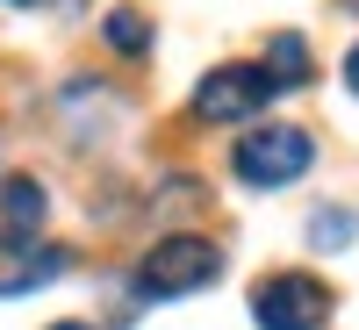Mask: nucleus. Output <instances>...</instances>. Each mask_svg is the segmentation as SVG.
Wrapping results in <instances>:
<instances>
[{"mask_svg":"<svg viewBox=\"0 0 359 330\" xmlns=\"http://www.w3.org/2000/svg\"><path fill=\"white\" fill-rule=\"evenodd\" d=\"M223 273V245H208V237H165V245L144 252L137 266V294L144 302H172V294H194Z\"/></svg>","mask_w":359,"mask_h":330,"instance_id":"1","label":"nucleus"},{"mask_svg":"<svg viewBox=\"0 0 359 330\" xmlns=\"http://www.w3.org/2000/svg\"><path fill=\"white\" fill-rule=\"evenodd\" d=\"M309 158H316L309 130H294V123H266V130H245V137H237L230 172L245 179V187H287V179L309 172Z\"/></svg>","mask_w":359,"mask_h":330,"instance_id":"2","label":"nucleus"},{"mask_svg":"<svg viewBox=\"0 0 359 330\" xmlns=\"http://www.w3.org/2000/svg\"><path fill=\"white\" fill-rule=\"evenodd\" d=\"M252 323L259 330H323L331 323V287L316 273H266L252 287Z\"/></svg>","mask_w":359,"mask_h":330,"instance_id":"3","label":"nucleus"},{"mask_svg":"<svg viewBox=\"0 0 359 330\" xmlns=\"http://www.w3.org/2000/svg\"><path fill=\"white\" fill-rule=\"evenodd\" d=\"M266 94H273V79H266L259 65H216L194 86V115L201 123H252V115L266 108Z\"/></svg>","mask_w":359,"mask_h":330,"instance_id":"4","label":"nucleus"},{"mask_svg":"<svg viewBox=\"0 0 359 330\" xmlns=\"http://www.w3.org/2000/svg\"><path fill=\"white\" fill-rule=\"evenodd\" d=\"M65 273V252L36 245V230H8L0 223V294H29V287H50Z\"/></svg>","mask_w":359,"mask_h":330,"instance_id":"5","label":"nucleus"},{"mask_svg":"<svg viewBox=\"0 0 359 330\" xmlns=\"http://www.w3.org/2000/svg\"><path fill=\"white\" fill-rule=\"evenodd\" d=\"M43 216H50V194H43V187H36L29 172L0 179V223H8V230H36Z\"/></svg>","mask_w":359,"mask_h":330,"instance_id":"6","label":"nucleus"},{"mask_svg":"<svg viewBox=\"0 0 359 330\" xmlns=\"http://www.w3.org/2000/svg\"><path fill=\"white\" fill-rule=\"evenodd\" d=\"M266 79L273 86H309L316 72H309V43L302 36H273L266 43Z\"/></svg>","mask_w":359,"mask_h":330,"instance_id":"7","label":"nucleus"},{"mask_svg":"<svg viewBox=\"0 0 359 330\" xmlns=\"http://www.w3.org/2000/svg\"><path fill=\"white\" fill-rule=\"evenodd\" d=\"M101 36L123 50V57H137V50H151V22H144L137 8H115V15L101 22Z\"/></svg>","mask_w":359,"mask_h":330,"instance_id":"8","label":"nucleus"},{"mask_svg":"<svg viewBox=\"0 0 359 330\" xmlns=\"http://www.w3.org/2000/svg\"><path fill=\"white\" fill-rule=\"evenodd\" d=\"M309 237H316V252H345L352 237H359V223L345 216V208H316V216H309Z\"/></svg>","mask_w":359,"mask_h":330,"instance_id":"9","label":"nucleus"},{"mask_svg":"<svg viewBox=\"0 0 359 330\" xmlns=\"http://www.w3.org/2000/svg\"><path fill=\"white\" fill-rule=\"evenodd\" d=\"M345 86L359 94V43H352V57H345Z\"/></svg>","mask_w":359,"mask_h":330,"instance_id":"10","label":"nucleus"},{"mask_svg":"<svg viewBox=\"0 0 359 330\" xmlns=\"http://www.w3.org/2000/svg\"><path fill=\"white\" fill-rule=\"evenodd\" d=\"M50 330H94V323H50Z\"/></svg>","mask_w":359,"mask_h":330,"instance_id":"11","label":"nucleus"},{"mask_svg":"<svg viewBox=\"0 0 359 330\" xmlns=\"http://www.w3.org/2000/svg\"><path fill=\"white\" fill-rule=\"evenodd\" d=\"M8 8H36V0H8Z\"/></svg>","mask_w":359,"mask_h":330,"instance_id":"12","label":"nucleus"}]
</instances>
